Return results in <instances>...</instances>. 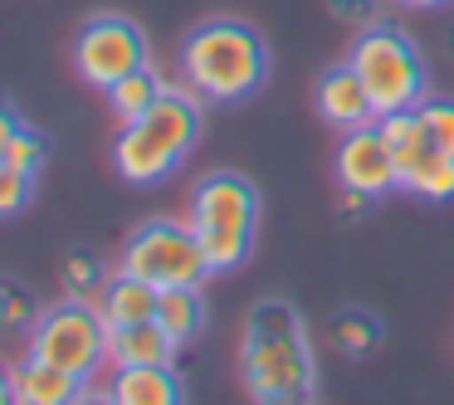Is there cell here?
Returning a JSON list of instances; mask_svg holds the SVG:
<instances>
[{"label":"cell","instance_id":"484cf974","mask_svg":"<svg viewBox=\"0 0 454 405\" xmlns=\"http://www.w3.org/2000/svg\"><path fill=\"white\" fill-rule=\"evenodd\" d=\"M20 132V118H15L5 103H0V157H5V147H11V137Z\"/></svg>","mask_w":454,"mask_h":405},{"label":"cell","instance_id":"ffe728a7","mask_svg":"<svg viewBox=\"0 0 454 405\" xmlns=\"http://www.w3.org/2000/svg\"><path fill=\"white\" fill-rule=\"evenodd\" d=\"M64 284H69V293L79 298V303H89V298L103 293L108 278L98 274V264H93L89 254H69V259H64Z\"/></svg>","mask_w":454,"mask_h":405},{"label":"cell","instance_id":"2e32d148","mask_svg":"<svg viewBox=\"0 0 454 405\" xmlns=\"http://www.w3.org/2000/svg\"><path fill=\"white\" fill-rule=\"evenodd\" d=\"M157 323L167 327L171 342H191V337L206 327V303H200V288H161L157 293Z\"/></svg>","mask_w":454,"mask_h":405},{"label":"cell","instance_id":"83f0119b","mask_svg":"<svg viewBox=\"0 0 454 405\" xmlns=\"http://www.w3.org/2000/svg\"><path fill=\"white\" fill-rule=\"evenodd\" d=\"M395 5H411V11H440V5H450V0H395Z\"/></svg>","mask_w":454,"mask_h":405},{"label":"cell","instance_id":"7402d4cb","mask_svg":"<svg viewBox=\"0 0 454 405\" xmlns=\"http://www.w3.org/2000/svg\"><path fill=\"white\" fill-rule=\"evenodd\" d=\"M5 167H15V171H25V176H40V167H44V142L35 137L30 128H20L11 137V147H5Z\"/></svg>","mask_w":454,"mask_h":405},{"label":"cell","instance_id":"e0dca14e","mask_svg":"<svg viewBox=\"0 0 454 405\" xmlns=\"http://www.w3.org/2000/svg\"><path fill=\"white\" fill-rule=\"evenodd\" d=\"M167 93V83L157 79V69H137V74H128V79H118L108 89V108H113V118L118 122H132V118H142V113L152 108V103Z\"/></svg>","mask_w":454,"mask_h":405},{"label":"cell","instance_id":"5bb4252c","mask_svg":"<svg viewBox=\"0 0 454 405\" xmlns=\"http://www.w3.org/2000/svg\"><path fill=\"white\" fill-rule=\"evenodd\" d=\"M157 293L161 288H152L147 278H137V274H128L122 269L118 278H108L103 284V293H98V313H103V323L108 327H132V323H152L157 317Z\"/></svg>","mask_w":454,"mask_h":405},{"label":"cell","instance_id":"4316f807","mask_svg":"<svg viewBox=\"0 0 454 405\" xmlns=\"http://www.w3.org/2000/svg\"><path fill=\"white\" fill-rule=\"evenodd\" d=\"M0 405H15V391H11V371L0 366Z\"/></svg>","mask_w":454,"mask_h":405},{"label":"cell","instance_id":"5b68a950","mask_svg":"<svg viewBox=\"0 0 454 405\" xmlns=\"http://www.w3.org/2000/svg\"><path fill=\"white\" fill-rule=\"evenodd\" d=\"M347 64H352L356 79L366 83V93H372L376 118L420 108L425 103V59L401 30H391V25H372V30L356 35Z\"/></svg>","mask_w":454,"mask_h":405},{"label":"cell","instance_id":"603a6c76","mask_svg":"<svg viewBox=\"0 0 454 405\" xmlns=\"http://www.w3.org/2000/svg\"><path fill=\"white\" fill-rule=\"evenodd\" d=\"M30 191H35V176H25V171L0 161V215H15L30 200Z\"/></svg>","mask_w":454,"mask_h":405},{"label":"cell","instance_id":"9a60e30c","mask_svg":"<svg viewBox=\"0 0 454 405\" xmlns=\"http://www.w3.org/2000/svg\"><path fill=\"white\" fill-rule=\"evenodd\" d=\"M381 137L391 142V157H395V171H401V181L411 176L415 167H420L425 157L434 152V142H430V128H425V118H420V108H405V113H386L381 122Z\"/></svg>","mask_w":454,"mask_h":405},{"label":"cell","instance_id":"52a82bcc","mask_svg":"<svg viewBox=\"0 0 454 405\" xmlns=\"http://www.w3.org/2000/svg\"><path fill=\"white\" fill-rule=\"evenodd\" d=\"M122 269L147 278L152 288H200V278H210L200 239L186 220H147L142 230H132Z\"/></svg>","mask_w":454,"mask_h":405},{"label":"cell","instance_id":"ac0fdd59","mask_svg":"<svg viewBox=\"0 0 454 405\" xmlns=\"http://www.w3.org/2000/svg\"><path fill=\"white\" fill-rule=\"evenodd\" d=\"M401 186L420 200H454V157L450 152H430Z\"/></svg>","mask_w":454,"mask_h":405},{"label":"cell","instance_id":"6da1fadb","mask_svg":"<svg viewBox=\"0 0 454 405\" xmlns=\"http://www.w3.org/2000/svg\"><path fill=\"white\" fill-rule=\"evenodd\" d=\"M239 371L254 405H313L317 366L298 308H288L284 298L254 303L239 347Z\"/></svg>","mask_w":454,"mask_h":405},{"label":"cell","instance_id":"8fae6325","mask_svg":"<svg viewBox=\"0 0 454 405\" xmlns=\"http://www.w3.org/2000/svg\"><path fill=\"white\" fill-rule=\"evenodd\" d=\"M11 391L15 405H79V395L89 386H83V376H69L59 366L40 362V356H25L11 371Z\"/></svg>","mask_w":454,"mask_h":405},{"label":"cell","instance_id":"cb8c5ba5","mask_svg":"<svg viewBox=\"0 0 454 405\" xmlns=\"http://www.w3.org/2000/svg\"><path fill=\"white\" fill-rule=\"evenodd\" d=\"M30 293H15L11 284H0V323H30Z\"/></svg>","mask_w":454,"mask_h":405},{"label":"cell","instance_id":"4fadbf2b","mask_svg":"<svg viewBox=\"0 0 454 405\" xmlns=\"http://www.w3.org/2000/svg\"><path fill=\"white\" fill-rule=\"evenodd\" d=\"M176 356V342L167 337V327L152 323H132V327H108V371L118 366H167Z\"/></svg>","mask_w":454,"mask_h":405},{"label":"cell","instance_id":"9c48e42d","mask_svg":"<svg viewBox=\"0 0 454 405\" xmlns=\"http://www.w3.org/2000/svg\"><path fill=\"white\" fill-rule=\"evenodd\" d=\"M337 181L342 191H362V196L381 200L386 191L401 186V171H395L391 142L381 137V128H352L337 147Z\"/></svg>","mask_w":454,"mask_h":405},{"label":"cell","instance_id":"7a4b0ae2","mask_svg":"<svg viewBox=\"0 0 454 405\" xmlns=\"http://www.w3.org/2000/svg\"><path fill=\"white\" fill-rule=\"evenodd\" d=\"M181 79L206 103H239L269 79V50L249 25L206 20L181 44Z\"/></svg>","mask_w":454,"mask_h":405},{"label":"cell","instance_id":"d6986e66","mask_svg":"<svg viewBox=\"0 0 454 405\" xmlns=\"http://www.w3.org/2000/svg\"><path fill=\"white\" fill-rule=\"evenodd\" d=\"M333 342L342 347L347 356H366L376 342H381V323H376L372 313H356L352 308V313H342L333 323Z\"/></svg>","mask_w":454,"mask_h":405},{"label":"cell","instance_id":"8992f818","mask_svg":"<svg viewBox=\"0 0 454 405\" xmlns=\"http://www.w3.org/2000/svg\"><path fill=\"white\" fill-rule=\"evenodd\" d=\"M30 356L89 381L98 366H108V323H103L98 308L79 303V298L44 308V313H35L30 327Z\"/></svg>","mask_w":454,"mask_h":405},{"label":"cell","instance_id":"3957f363","mask_svg":"<svg viewBox=\"0 0 454 405\" xmlns=\"http://www.w3.org/2000/svg\"><path fill=\"white\" fill-rule=\"evenodd\" d=\"M200 137V98L186 89H167L142 118L122 122L118 142H113V167L132 186H157L161 176L191 157Z\"/></svg>","mask_w":454,"mask_h":405},{"label":"cell","instance_id":"ba28073f","mask_svg":"<svg viewBox=\"0 0 454 405\" xmlns=\"http://www.w3.org/2000/svg\"><path fill=\"white\" fill-rule=\"evenodd\" d=\"M74 69H79L83 83L108 93L118 79L147 69V40H142V30L132 20H122V15H98V20H89L79 30V40H74Z\"/></svg>","mask_w":454,"mask_h":405},{"label":"cell","instance_id":"277c9868","mask_svg":"<svg viewBox=\"0 0 454 405\" xmlns=\"http://www.w3.org/2000/svg\"><path fill=\"white\" fill-rule=\"evenodd\" d=\"M186 225L196 230L210 274H230L235 264H245L249 245H254V225H259L254 186H249L245 176H235V171L206 176L196 186V196H191Z\"/></svg>","mask_w":454,"mask_h":405},{"label":"cell","instance_id":"d4e9b609","mask_svg":"<svg viewBox=\"0 0 454 405\" xmlns=\"http://www.w3.org/2000/svg\"><path fill=\"white\" fill-rule=\"evenodd\" d=\"M327 11L337 15V20H366V11H372V0H327Z\"/></svg>","mask_w":454,"mask_h":405},{"label":"cell","instance_id":"30bf717a","mask_svg":"<svg viewBox=\"0 0 454 405\" xmlns=\"http://www.w3.org/2000/svg\"><path fill=\"white\" fill-rule=\"evenodd\" d=\"M317 113H323V122H333V128H342V132L381 122L372 108V93L356 79L352 64H337V69H327L323 79H317Z\"/></svg>","mask_w":454,"mask_h":405},{"label":"cell","instance_id":"44dd1931","mask_svg":"<svg viewBox=\"0 0 454 405\" xmlns=\"http://www.w3.org/2000/svg\"><path fill=\"white\" fill-rule=\"evenodd\" d=\"M420 118H425V128H430L434 152H450L454 157V98H425Z\"/></svg>","mask_w":454,"mask_h":405},{"label":"cell","instance_id":"7c38bea8","mask_svg":"<svg viewBox=\"0 0 454 405\" xmlns=\"http://www.w3.org/2000/svg\"><path fill=\"white\" fill-rule=\"evenodd\" d=\"M108 395H113V405H181L186 401L171 362L167 366H118L108 376Z\"/></svg>","mask_w":454,"mask_h":405}]
</instances>
